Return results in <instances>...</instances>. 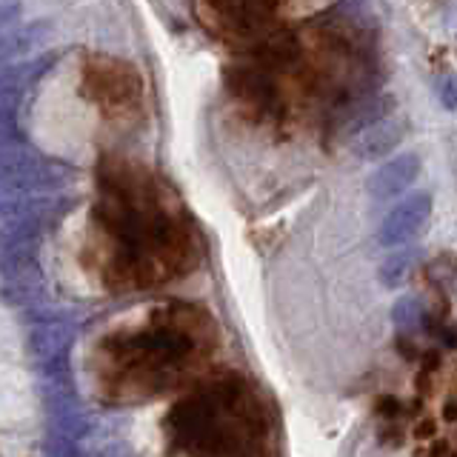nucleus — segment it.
<instances>
[{
    "label": "nucleus",
    "mask_w": 457,
    "mask_h": 457,
    "mask_svg": "<svg viewBox=\"0 0 457 457\" xmlns=\"http://www.w3.org/2000/svg\"><path fill=\"white\" fill-rule=\"evenodd\" d=\"M432 209L435 200L428 192H414L406 200H400L380 223V243L383 246H403V243L414 240L432 218Z\"/></svg>",
    "instance_id": "nucleus-1"
},
{
    "label": "nucleus",
    "mask_w": 457,
    "mask_h": 457,
    "mask_svg": "<svg viewBox=\"0 0 457 457\" xmlns=\"http://www.w3.org/2000/svg\"><path fill=\"white\" fill-rule=\"evenodd\" d=\"M75 332H78L75 314H46V318H37L32 337H29V346H32V354L43 366H49L57 361H66Z\"/></svg>",
    "instance_id": "nucleus-2"
},
{
    "label": "nucleus",
    "mask_w": 457,
    "mask_h": 457,
    "mask_svg": "<svg viewBox=\"0 0 457 457\" xmlns=\"http://www.w3.org/2000/svg\"><path fill=\"white\" fill-rule=\"evenodd\" d=\"M212 12L232 35H254L269 23L271 0H212Z\"/></svg>",
    "instance_id": "nucleus-3"
},
{
    "label": "nucleus",
    "mask_w": 457,
    "mask_h": 457,
    "mask_svg": "<svg viewBox=\"0 0 457 457\" xmlns=\"http://www.w3.org/2000/svg\"><path fill=\"white\" fill-rule=\"evenodd\" d=\"M403 137H406V123L400 118H392V114H386V118L357 132L352 152L357 161H366V163L383 161L392 149H397V143H403Z\"/></svg>",
    "instance_id": "nucleus-4"
},
{
    "label": "nucleus",
    "mask_w": 457,
    "mask_h": 457,
    "mask_svg": "<svg viewBox=\"0 0 457 457\" xmlns=\"http://www.w3.org/2000/svg\"><path fill=\"white\" fill-rule=\"evenodd\" d=\"M420 175V157L414 152H403L378 166L375 175L369 178V195L375 200H392L403 195Z\"/></svg>",
    "instance_id": "nucleus-5"
},
{
    "label": "nucleus",
    "mask_w": 457,
    "mask_h": 457,
    "mask_svg": "<svg viewBox=\"0 0 457 457\" xmlns=\"http://www.w3.org/2000/svg\"><path fill=\"white\" fill-rule=\"evenodd\" d=\"M423 261V252L420 249H400L392 252L378 269V280L386 286V289H400L403 283H409V278L414 275V269L420 266Z\"/></svg>",
    "instance_id": "nucleus-6"
},
{
    "label": "nucleus",
    "mask_w": 457,
    "mask_h": 457,
    "mask_svg": "<svg viewBox=\"0 0 457 457\" xmlns=\"http://www.w3.org/2000/svg\"><path fill=\"white\" fill-rule=\"evenodd\" d=\"M49 37V26L46 23H29L23 29H18L14 35H6L4 40V54L14 57V54H26V52H35L43 46V40Z\"/></svg>",
    "instance_id": "nucleus-7"
},
{
    "label": "nucleus",
    "mask_w": 457,
    "mask_h": 457,
    "mask_svg": "<svg viewBox=\"0 0 457 457\" xmlns=\"http://www.w3.org/2000/svg\"><path fill=\"white\" fill-rule=\"evenodd\" d=\"M420 320H423V303H420L418 295L400 297L397 303L392 306V323H395L397 332L414 335L420 328Z\"/></svg>",
    "instance_id": "nucleus-8"
},
{
    "label": "nucleus",
    "mask_w": 457,
    "mask_h": 457,
    "mask_svg": "<svg viewBox=\"0 0 457 457\" xmlns=\"http://www.w3.org/2000/svg\"><path fill=\"white\" fill-rule=\"evenodd\" d=\"M440 104L449 112L457 109V75H446L440 83Z\"/></svg>",
    "instance_id": "nucleus-9"
},
{
    "label": "nucleus",
    "mask_w": 457,
    "mask_h": 457,
    "mask_svg": "<svg viewBox=\"0 0 457 457\" xmlns=\"http://www.w3.org/2000/svg\"><path fill=\"white\" fill-rule=\"evenodd\" d=\"M49 63H52V57L49 61H35V63H29V66H23V71H46L49 69ZM29 78H35V75H6V83H14L18 80V86H21V80H29Z\"/></svg>",
    "instance_id": "nucleus-10"
}]
</instances>
